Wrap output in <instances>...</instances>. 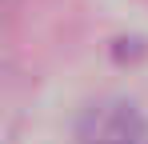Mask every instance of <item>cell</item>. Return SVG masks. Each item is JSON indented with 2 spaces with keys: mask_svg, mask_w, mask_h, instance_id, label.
Instances as JSON below:
<instances>
[{
  "mask_svg": "<svg viewBox=\"0 0 148 144\" xmlns=\"http://www.w3.org/2000/svg\"><path fill=\"white\" fill-rule=\"evenodd\" d=\"M0 12H4V0H0Z\"/></svg>",
  "mask_w": 148,
  "mask_h": 144,
  "instance_id": "cell-2",
  "label": "cell"
},
{
  "mask_svg": "<svg viewBox=\"0 0 148 144\" xmlns=\"http://www.w3.org/2000/svg\"><path fill=\"white\" fill-rule=\"evenodd\" d=\"M76 144H148V120L132 100H100L84 108Z\"/></svg>",
  "mask_w": 148,
  "mask_h": 144,
  "instance_id": "cell-1",
  "label": "cell"
}]
</instances>
